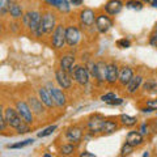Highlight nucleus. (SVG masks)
<instances>
[{
  "label": "nucleus",
  "mask_w": 157,
  "mask_h": 157,
  "mask_svg": "<svg viewBox=\"0 0 157 157\" xmlns=\"http://www.w3.org/2000/svg\"><path fill=\"white\" fill-rule=\"evenodd\" d=\"M22 21H24V26H26L32 33H36L38 26L41 25V22H42V16L39 12L32 11V12H28L24 14Z\"/></svg>",
  "instance_id": "obj_1"
},
{
  "label": "nucleus",
  "mask_w": 157,
  "mask_h": 157,
  "mask_svg": "<svg viewBox=\"0 0 157 157\" xmlns=\"http://www.w3.org/2000/svg\"><path fill=\"white\" fill-rule=\"evenodd\" d=\"M4 118H6V121L8 122V126L12 127L14 130H18L20 127H21L24 123H25V121L21 118V115L18 114V111L16 109H12V107H7L6 110H4ZM28 123V122H26Z\"/></svg>",
  "instance_id": "obj_2"
},
{
  "label": "nucleus",
  "mask_w": 157,
  "mask_h": 157,
  "mask_svg": "<svg viewBox=\"0 0 157 157\" xmlns=\"http://www.w3.org/2000/svg\"><path fill=\"white\" fill-rule=\"evenodd\" d=\"M67 43L66 41V26L62 24H58L55 30L52 32V37H51V45L55 50H60L64 47Z\"/></svg>",
  "instance_id": "obj_3"
},
{
  "label": "nucleus",
  "mask_w": 157,
  "mask_h": 157,
  "mask_svg": "<svg viewBox=\"0 0 157 157\" xmlns=\"http://www.w3.org/2000/svg\"><path fill=\"white\" fill-rule=\"evenodd\" d=\"M71 76L75 78V81L80 85H88L90 80V72L84 66H76L71 72Z\"/></svg>",
  "instance_id": "obj_4"
},
{
  "label": "nucleus",
  "mask_w": 157,
  "mask_h": 157,
  "mask_svg": "<svg viewBox=\"0 0 157 157\" xmlns=\"http://www.w3.org/2000/svg\"><path fill=\"white\" fill-rule=\"evenodd\" d=\"M16 110L18 111V114L21 115V118L25 122H28L29 124H32L33 123V110L30 109V106H29L28 102L25 101H17L16 102Z\"/></svg>",
  "instance_id": "obj_5"
},
{
  "label": "nucleus",
  "mask_w": 157,
  "mask_h": 157,
  "mask_svg": "<svg viewBox=\"0 0 157 157\" xmlns=\"http://www.w3.org/2000/svg\"><path fill=\"white\" fill-rule=\"evenodd\" d=\"M113 28V20L107 16L105 13H101V14H97V18H96V29L100 33L105 34L110 30Z\"/></svg>",
  "instance_id": "obj_6"
},
{
  "label": "nucleus",
  "mask_w": 157,
  "mask_h": 157,
  "mask_svg": "<svg viewBox=\"0 0 157 157\" xmlns=\"http://www.w3.org/2000/svg\"><path fill=\"white\" fill-rule=\"evenodd\" d=\"M105 121L106 119L104 117L98 115V114L90 117L89 121H88V123H86V127H88V130H89V132H92V134H101Z\"/></svg>",
  "instance_id": "obj_7"
},
{
  "label": "nucleus",
  "mask_w": 157,
  "mask_h": 157,
  "mask_svg": "<svg viewBox=\"0 0 157 157\" xmlns=\"http://www.w3.org/2000/svg\"><path fill=\"white\" fill-rule=\"evenodd\" d=\"M66 41H67V45L70 47L76 46L78 43V41H80V30L73 25L67 26L66 28Z\"/></svg>",
  "instance_id": "obj_8"
},
{
  "label": "nucleus",
  "mask_w": 157,
  "mask_h": 157,
  "mask_svg": "<svg viewBox=\"0 0 157 157\" xmlns=\"http://www.w3.org/2000/svg\"><path fill=\"white\" fill-rule=\"evenodd\" d=\"M55 78H56V82L59 84V86L62 89H70L72 86V80H71V76L67 71H63L62 68H59L55 72Z\"/></svg>",
  "instance_id": "obj_9"
},
{
  "label": "nucleus",
  "mask_w": 157,
  "mask_h": 157,
  "mask_svg": "<svg viewBox=\"0 0 157 157\" xmlns=\"http://www.w3.org/2000/svg\"><path fill=\"white\" fill-rule=\"evenodd\" d=\"M42 21L43 26H45L46 34H52V32L56 28V17L52 12H45L42 14Z\"/></svg>",
  "instance_id": "obj_10"
},
{
  "label": "nucleus",
  "mask_w": 157,
  "mask_h": 157,
  "mask_svg": "<svg viewBox=\"0 0 157 157\" xmlns=\"http://www.w3.org/2000/svg\"><path fill=\"white\" fill-rule=\"evenodd\" d=\"M96 18H97V14L94 13V11L92 9H82L80 12V22L81 25H84L86 28H90L96 24Z\"/></svg>",
  "instance_id": "obj_11"
},
{
  "label": "nucleus",
  "mask_w": 157,
  "mask_h": 157,
  "mask_svg": "<svg viewBox=\"0 0 157 157\" xmlns=\"http://www.w3.org/2000/svg\"><path fill=\"white\" fill-rule=\"evenodd\" d=\"M119 78V68L114 62L107 63V75H106V82L109 85H114Z\"/></svg>",
  "instance_id": "obj_12"
},
{
  "label": "nucleus",
  "mask_w": 157,
  "mask_h": 157,
  "mask_svg": "<svg viewBox=\"0 0 157 157\" xmlns=\"http://www.w3.org/2000/svg\"><path fill=\"white\" fill-rule=\"evenodd\" d=\"M66 137H67L68 141H71V143H75V144L80 143L81 139H82V130L78 126H72L67 130Z\"/></svg>",
  "instance_id": "obj_13"
},
{
  "label": "nucleus",
  "mask_w": 157,
  "mask_h": 157,
  "mask_svg": "<svg viewBox=\"0 0 157 157\" xmlns=\"http://www.w3.org/2000/svg\"><path fill=\"white\" fill-rule=\"evenodd\" d=\"M50 93L52 96V100L55 102V105L59 107H63L66 106L67 104V97L64 94V92L62 90V88H50Z\"/></svg>",
  "instance_id": "obj_14"
},
{
  "label": "nucleus",
  "mask_w": 157,
  "mask_h": 157,
  "mask_svg": "<svg viewBox=\"0 0 157 157\" xmlns=\"http://www.w3.org/2000/svg\"><path fill=\"white\" fill-rule=\"evenodd\" d=\"M122 8H123V2L122 0H109L106 4H105V11L107 14H110V16H115L118 14Z\"/></svg>",
  "instance_id": "obj_15"
},
{
  "label": "nucleus",
  "mask_w": 157,
  "mask_h": 157,
  "mask_svg": "<svg viewBox=\"0 0 157 157\" xmlns=\"http://www.w3.org/2000/svg\"><path fill=\"white\" fill-rule=\"evenodd\" d=\"M73 63H75V55L67 54V55H63L59 60V68H62L63 71H67L71 75L73 70Z\"/></svg>",
  "instance_id": "obj_16"
},
{
  "label": "nucleus",
  "mask_w": 157,
  "mask_h": 157,
  "mask_svg": "<svg viewBox=\"0 0 157 157\" xmlns=\"http://www.w3.org/2000/svg\"><path fill=\"white\" fill-rule=\"evenodd\" d=\"M38 97L41 98L43 105H45L46 107H48V109H52V107L55 106V102H54V100H52L51 93H50V90H47L46 88H39L38 89Z\"/></svg>",
  "instance_id": "obj_17"
},
{
  "label": "nucleus",
  "mask_w": 157,
  "mask_h": 157,
  "mask_svg": "<svg viewBox=\"0 0 157 157\" xmlns=\"http://www.w3.org/2000/svg\"><path fill=\"white\" fill-rule=\"evenodd\" d=\"M132 77H134V71H132V68L122 67L119 70V78H118V81H119V84L122 86H126L131 81Z\"/></svg>",
  "instance_id": "obj_18"
},
{
  "label": "nucleus",
  "mask_w": 157,
  "mask_h": 157,
  "mask_svg": "<svg viewBox=\"0 0 157 157\" xmlns=\"http://www.w3.org/2000/svg\"><path fill=\"white\" fill-rule=\"evenodd\" d=\"M126 141L127 143H130L131 145H134V147H140L141 144L144 143V137H143V134H141V132L130 131L128 134H127Z\"/></svg>",
  "instance_id": "obj_19"
},
{
  "label": "nucleus",
  "mask_w": 157,
  "mask_h": 157,
  "mask_svg": "<svg viewBox=\"0 0 157 157\" xmlns=\"http://www.w3.org/2000/svg\"><path fill=\"white\" fill-rule=\"evenodd\" d=\"M141 84H143V77H141L140 75L134 76L131 78V81L126 85L127 93H128V94H135V93L139 90V88L141 86Z\"/></svg>",
  "instance_id": "obj_20"
},
{
  "label": "nucleus",
  "mask_w": 157,
  "mask_h": 157,
  "mask_svg": "<svg viewBox=\"0 0 157 157\" xmlns=\"http://www.w3.org/2000/svg\"><path fill=\"white\" fill-rule=\"evenodd\" d=\"M8 13L11 14V17L13 20H18V18H22L24 17V12H22L21 6H20L17 2H14V0H11V3H9Z\"/></svg>",
  "instance_id": "obj_21"
},
{
  "label": "nucleus",
  "mask_w": 157,
  "mask_h": 157,
  "mask_svg": "<svg viewBox=\"0 0 157 157\" xmlns=\"http://www.w3.org/2000/svg\"><path fill=\"white\" fill-rule=\"evenodd\" d=\"M45 2L50 4L51 7L59 9V11L63 12V13H68L71 9V6L67 0H45Z\"/></svg>",
  "instance_id": "obj_22"
},
{
  "label": "nucleus",
  "mask_w": 157,
  "mask_h": 157,
  "mask_svg": "<svg viewBox=\"0 0 157 157\" xmlns=\"http://www.w3.org/2000/svg\"><path fill=\"white\" fill-rule=\"evenodd\" d=\"M106 75H107V64L104 62H98L97 63V82L102 84L106 81Z\"/></svg>",
  "instance_id": "obj_23"
},
{
  "label": "nucleus",
  "mask_w": 157,
  "mask_h": 157,
  "mask_svg": "<svg viewBox=\"0 0 157 157\" xmlns=\"http://www.w3.org/2000/svg\"><path fill=\"white\" fill-rule=\"evenodd\" d=\"M29 106H30V109L33 110L34 114H42L43 113V102L41 101V98H36V97H30L29 98Z\"/></svg>",
  "instance_id": "obj_24"
},
{
  "label": "nucleus",
  "mask_w": 157,
  "mask_h": 157,
  "mask_svg": "<svg viewBox=\"0 0 157 157\" xmlns=\"http://www.w3.org/2000/svg\"><path fill=\"white\" fill-rule=\"evenodd\" d=\"M118 123L115 121H105V123H104V127H102V131H101V134H104V135H109V134H114V132L118 130Z\"/></svg>",
  "instance_id": "obj_25"
},
{
  "label": "nucleus",
  "mask_w": 157,
  "mask_h": 157,
  "mask_svg": "<svg viewBox=\"0 0 157 157\" xmlns=\"http://www.w3.org/2000/svg\"><path fill=\"white\" fill-rule=\"evenodd\" d=\"M119 122L123 126H126V127H134L137 123V119L135 117H131V115H127V114H122L119 117Z\"/></svg>",
  "instance_id": "obj_26"
},
{
  "label": "nucleus",
  "mask_w": 157,
  "mask_h": 157,
  "mask_svg": "<svg viewBox=\"0 0 157 157\" xmlns=\"http://www.w3.org/2000/svg\"><path fill=\"white\" fill-rule=\"evenodd\" d=\"M76 151V147H75V143H68V144H64L59 148V153L63 155V156H70V155H73Z\"/></svg>",
  "instance_id": "obj_27"
},
{
  "label": "nucleus",
  "mask_w": 157,
  "mask_h": 157,
  "mask_svg": "<svg viewBox=\"0 0 157 157\" xmlns=\"http://www.w3.org/2000/svg\"><path fill=\"white\" fill-rule=\"evenodd\" d=\"M126 7L130 9H135V11H140L143 8V2L141 0H128L126 3Z\"/></svg>",
  "instance_id": "obj_28"
},
{
  "label": "nucleus",
  "mask_w": 157,
  "mask_h": 157,
  "mask_svg": "<svg viewBox=\"0 0 157 157\" xmlns=\"http://www.w3.org/2000/svg\"><path fill=\"white\" fill-rule=\"evenodd\" d=\"M134 148L135 147L134 145H131L130 143H126L122 145V149H121V156H128V155H131L132 152H134Z\"/></svg>",
  "instance_id": "obj_29"
},
{
  "label": "nucleus",
  "mask_w": 157,
  "mask_h": 157,
  "mask_svg": "<svg viewBox=\"0 0 157 157\" xmlns=\"http://www.w3.org/2000/svg\"><path fill=\"white\" fill-rule=\"evenodd\" d=\"M33 139H28V140H24L21 141V143H16V144H11V145H8V148H11V149H18V148H24V147H26L29 144H33Z\"/></svg>",
  "instance_id": "obj_30"
},
{
  "label": "nucleus",
  "mask_w": 157,
  "mask_h": 157,
  "mask_svg": "<svg viewBox=\"0 0 157 157\" xmlns=\"http://www.w3.org/2000/svg\"><path fill=\"white\" fill-rule=\"evenodd\" d=\"M9 3H11V0H0V13H2V16H6L8 13Z\"/></svg>",
  "instance_id": "obj_31"
},
{
  "label": "nucleus",
  "mask_w": 157,
  "mask_h": 157,
  "mask_svg": "<svg viewBox=\"0 0 157 157\" xmlns=\"http://www.w3.org/2000/svg\"><path fill=\"white\" fill-rule=\"evenodd\" d=\"M55 130H56V126H55V124H54V126H50V127H47L46 130H43V131H41V132H38V137H46V136H48V135H51Z\"/></svg>",
  "instance_id": "obj_32"
},
{
  "label": "nucleus",
  "mask_w": 157,
  "mask_h": 157,
  "mask_svg": "<svg viewBox=\"0 0 157 157\" xmlns=\"http://www.w3.org/2000/svg\"><path fill=\"white\" fill-rule=\"evenodd\" d=\"M149 45L152 47L157 48V25H156V28L153 29V32H152L151 36H149Z\"/></svg>",
  "instance_id": "obj_33"
},
{
  "label": "nucleus",
  "mask_w": 157,
  "mask_h": 157,
  "mask_svg": "<svg viewBox=\"0 0 157 157\" xmlns=\"http://www.w3.org/2000/svg\"><path fill=\"white\" fill-rule=\"evenodd\" d=\"M117 46L119 48H128L131 46V42L126 38H122V39H119V41H117Z\"/></svg>",
  "instance_id": "obj_34"
},
{
  "label": "nucleus",
  "mask_w": 157,
  "mask_h": 157,
  "mask_svg": "<svg viewBox=\"0 0 157 157\" xmlns=\"http://www.w3.org/2000/svg\"><path fill=\"white\" fill-rule=\"evenodd\" d=\"M145 107L151 109V111L157 110V98H153V100H148L145 102Z\"/></svg>",
  "instance_id": "obj_35"
},
{
  "label": "nucleus",
  "mask_w": 157,
  "mask_h": 157,
  "mask_svg": "<svg viewBox=\"0 0 157 157\" xmlns=\"http://www.w3.org/2000/svg\"><path fill=\"white\" fill-rule=\"evenodd\" d=\"M114 98H115V93H106V94L101 97V100L104 102H110L111 100H114Z\"/></svg>",
  "instance_id": "obj_36"
},
{
  "label": "nucleus",
  "mask_w": 157,
  "mask_h": 157,
  "mask_svg": "<svg viewBox=\"0 0 157 157\" xmlns=\"http://www.w3.org/2000/svg\"><path fill=\"white\" fill-rule=\"evenodd\" d=\"M149 131H151V127H149V123H143L140 127V132L143 135H148L149 134Z\"/></svg>",
  "instance_id": "obj_37"
},
{
  "label": "nucleus",
  "mask_w": 157,
  "mask_h": 157,
  "mask_svg": "<svg viewBox=\"0 0 157 157\" xmlns=\"http://www.w3.org/2000/svg\"><path fill=\"white\" fill-rule=\"evenodd\" d=\"M157 88V84L156 82H153V81H148L147 84H144V90H153V89H156Z\"/></svg>",
  "instance_id": "obj_38"
},
{
  "label": "nucleus",
  "mask_w": 157,
  "mask_h": 157,
  "mask_svg": "<svg viewBox=\"0 0 157 157\" xmlns=\"http://www.w3.org/2000/svg\"><path fill=\"white\" fill-rule=\"evenodd\" d=\"M149 127H151V131L153 132V134H157V118L156 119H151Z\"/></svg>",
  "instance_id": "obj_39"
},
{
  "label": "nucleus",
  "mask_w": 157,
  "mask_h": 157,
  "mask_svg": "<svg viewBox=\"0 0 157 157\" xmlns=\"http://www.w3.org/2000/svg\"><path fill=\"white\" fill-rule=\"evenodd\" d=\"M7 124H8V122L6 121V118H4V115H2V119H0V130H2V131H6Z\"/></svg>",
  "instance_id": "obj_40"
},
{
  "label": "nucleus",
  "mask_w": 157,
  "mask_h": 157,
  "mask_svg": "<svg viewBox=\"0 0 157 157\" xmlns=\"http://www.w3.org/2000/svg\"><path fill=\"white\" fill-rule=\"evenodd\" d=\"M107 104L109 105H122L123 104V100H122V98H114V100H111L110 102H107Z\"/></svg>",
  "instance_id": "obj_41"
},
{
  "label": "nucleus",
  "mask_w": 157,
  "mask_h": 157,
  "mask_svg": "<svg viewBox=\"0 0 157 157\" xmlns=\"http://www.w3.org/2000/svg\"><path fill=\"white\" fill-rule=\"evenodd\" d=\"M81 157H94V155L93 153H89V152H82V153H80Z\"/></svg>",
  "instance_id": "obj_42"
},
{
  "label": "nucleus",
  "mask_w": 157,
  "mask_h": 157,
  "mask_svg": "<svg viewBox=\"0 0 157 157\" xmlns=\"http://www.w3.org/2000/svg\"><path fill=\"white\" fill-rule=\"evenodd\" d=\"M82 2H84V0H71V3L73 6H81Z\"/></svg>",
  "instance_id": "obj_43"
},
{
  "label": "nucleus",
  "mask_w": 157,
  "mask_h": 157,
  "mask_svg": "<svg viewBox=\"0 0 157 157\" xmlns=\"http://www.w3.org/2000/svg\"><path fill=\"white\" fill-rule=\"evenodd\" d=\"M152 6H153L155 8H157V0H153V2H152Z\"/></svg>",
  "instance_id": "obj_44"
},
{
  "label": "nucleus",
  "mask_w": 157,
  "mask_h": 157,
  "mask_svg": "<svg viewBox=\"0 0 157 157\" xmlns=\"http://www.w3.org/2000/svg\"><path fill=\"white\" fill-rule=\"evenodd\" d=\"M141 2H143V3H149V4H152V2H153V0H141Z\"/></svg>",
  "instance_id": "obj_45"
}]
</instances>
